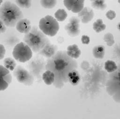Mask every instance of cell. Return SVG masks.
Returning <instances> with one entry per match:
<instances>
[{"label":"cell","mask_w":120,"mask_h":119,"mask_svg":"<svg viewBox=\"0 0 120 119\" xmlns=\"http://www.w3.org/2000/svg\"><path fill=\"white\" fill-rule=\"evenodd\" d=\"M12 80V77L10 71L4 66L0 65V91L6 89Z\"/></svg>","instance_id":"cell-10"},{"label":"cell","mask_w":120,"mask_h":119,"mask_svg":"<svg viewBox=\"0 0 120 119\" xmlns=\"http://www.w3.org/2000/svg\"><path fill=\"white\" fill-rule=\"evenodd\" d=\"M92 8L99 10H104L107 7L105 0H90Z\"/></svg>","instance_id":"cell-19"},{"label":"cell","mask_w":120,"mask_h":119,"mask_svg":"<svg viewBox=\"0 0 120 119\" xmlns=\"http://www.w3.org/2000/svg\"><path fill=\"white\" fill-rule=\"evenodd\" d=\"M32 0H15L16 5L22 8H29L31 6Z\"/></svg>","instance_id":"cell-27"},{"label":"cell","mask_w":120,"mask_h":119,"mask_svg":"<svg viewBox=\"0 0 120 119\" xmlns=\"http://www.w3.org/2000/svg\"><path fill=\"white\" fill-rule=\"evenodd\" d=\"M105 16L109 20H112L116 17V14L114 10H109L106 13Z\"/></svg>","instance_id":"cell-29"},{"label":"cell","mask_w":120,"mask_h":119,"mask_svg":"<svg viewBox=\"0 0 120 119\" xmlns=\"http://www.w3.org/2000/svg\"><path fill=\"white\" fill-rule=\"evenodd\" d=\"M66 52L69 57L74 59H78L81 54V51L76 44H73L68 46Z\"/></svg>","instance_id":"cell-15"},{"label":"cell","mask_w":120,"mask_h":119,"mask_svg":"<svg viewBox=\"0 0 120 119\" xmlns=\"http://www.w3.org/2000/svg\"><path fill=\"white\" fill-rule=\"evenodd\" d=\"M118 2L120 4V0H118Z\"/></svg>","instance_id":"cell-35"},{"label":"cell","mask_w":120,"mask_h":119,"mask_svg":"<svg viewBox=\"0 0 120 119\" xmlns=\"http://www.w3.org/2000/svg\"><path fill=\"white\" fill-rule=\"evenodd\" d=\"M81 42L82 44L88 45L90 42V37L87 35H82L81 37Z\"/></svg>","instance_id":"cell-30"},{"label":"cell","mask_w":120,"mask_h":119,"mask_svg":"<svg viewBox=\"0 0 120 119\" xmlns=\"http://www.w3.org/2000/svg\"><path fill=\"white\" fill-rule=\"evenodd\" d=\"M117 29L119 30V31L120 32V22H118V23L117 25Z\"/></svg>","instance_id":"cell-33"},{"label":"cell","mask_w":120,"mask_h":119,"mask_svg":"<svg viewBox=\"0 0 120 119\" xmlns=\"http://www.w3.org/2000/svg\"><path fill=\"white\" fill-rule=\"evenodd\" d=\"M4 66L9 71H14L16 67V62L15 59L11 57H7L3 60Z\"/></svg>","instance_id":"cell-20"},{"label":"cell","mask_w":120,"mask_h":119,"mask_svg":"<svg viewBox=\"0 0 120 119\" xmlns=\"http://www.w3.org/2000/svg\"><path fill=\"white\" fill-rule=\"evenodd\" d=\"M103 39L104 41L106 43L107 45L108 46H112L115 43L114 36L110 32L106 33L104 36Z\"/></svg>","instance_id":"cell-26"},{"label":"cell","mask_w":120,"mask_h":119,"mask_svg":"<svg viewBox=\"0 0 120 119\" xmlns=\"http://www.w3.org/2000/svg\"><path fill=\"white\" fill-rule=\"evenodd\" d=\"M105 87L109 95L115 102L120 104V64L115 71L110 73Z\"/></svg>","instance_id":"cell-4"},{"label":"cell","mask_w":120,"mask_h":119,"mask_svg":"<svg viewBox=\"0 0 120 119\" xmlns=\"http://www.w3.org/2000/svg\"><path fill=\"white\" fill-rule=\"evenodd\" d=\"M78 14V17L81 22L86 24L90 22L94 16L93 9L89 7H84Z\"/></svg>","instance_id":"cell-12"},{"label":"cell","mask_w":120,"mask_h":119,"mask_svg":"<svg viewBox=\"0 0 120 119\" xmlns=\"http://www.w3.org/2000/svg\"><path fill=\"white\" fill-rule=\"evenodd\" d=\"M77 63L75 59L69 57L66 51H58L52 57L46 60V70L52 72L55 80L52 83L58 89L62 88L68 81V74L73 69H77Z\"/></svg>","instance_id":"cell-1"},{"label":"cell","mask_w":120,"mask_h":119,"mask_svg":"<svg viewBox=\"0 0 120 119\" xmlns=\"http://www.w3.org/2000/svg\"><path fill=\"white\" fill-rule=\"evenodd\" d=\"M6 53V49L5 46L2 45L0 44V60H2L5 57Z\"/></svg>","instance_id":"cell-31"},{"label":"cell","mask_w":120,"mask_h":119,"mask_svg":"<svg viewBox=\"0 0 120 119\" xmlns=\"http://www.w3.org/2000/svg\"><path fill=\"white\" fill-rule=\"evenodd\" d=\"M3 2V0H0V5Z\"/></svg>","instance_id":"cell-34"},{"label":"cell","mask_w":120,"mask_h":119,"mask_svg":"<svg viewBox=\"0 0 120 119\" xmlns=\"http://www.w3.org/2000/svg\"><path fill=\"white\" fill-rule=\"evenodd\" d=\"M92 28L96 32L99 33L106 29V25L103 23L101 19H98L93 23Z\"/></svg>","instance_id":"cell-21"},{"label":"cell","mask_w":120,"mask_h":119,"mask_svg":"<svg viewBox=\"0 0 120 119\" xmlns=\"http://www.w3.org/2000/svg\"><path fill=\"white\" fill-rule=\"evenodd\" d=\"M80 20L76 16H72L69 19L68 22L65 26V30L71 37H75L80 33Z\"/></svg>","instance_id":"cell-9"},{"label":"cell","mask_w":120,"mask_h":119,"mask_svg":"<svg viewBox=\"0 0 120 119\" xmlns=\"http://www.w3.org/2000/svg\"><path fill=\"white\" fill-rule=\"evenodd\" d=\"M92 54L94 58L102 59L105 54V48L103 45H98L94 46L92 49Z\"/></svg>","instance_id":"cell-18"},{"label":"cell","mask_w":120,"mask_h":119,"mask_svg":"<svg viewBox=\"0 0 120 119\" xmlns=\"http://www.w3.org/2000/svg\"><path fill=\"white\" fill-rule=\"evenodd\" d=\"M20 39L15 36H11L5 40V43L8 47H14L17 44L20 43Z\"/></svg>","instance_id":"cell-22"},{"label":"cell","mask_w":120,"mask_h":119,"mask_svg":"<svg viewBox=\"0 0 120 119\" xmlns=\"http://www.w3.org/2000/svg\"><path fill=\"white\" fill-rule=\"evenodd\" d=\"M12 55L15 60L24 63L32 57L33 52L25 42H20L14 47Z\"/></svg>","instance_id":"cell-7"},{"label":"cell","mask_w":120,"mask_h":119,"mask_svg":"<svg viewBox=\"0 0 120 119\" xmlns=\"http://www.w3.org/2000/svg\"><path fill=\"white\" fill-rule=\"evenodd\" d=\"M63 4L68 10L78 13L84 7V0H63Z\"/></svg>","instance_id":"cell-11"},{"label":"cell","mask_w":120,"mask_h":119,"mask_svg":"<svg viewBox=\"0 0 120 119\" xmlns=\"http://www.w3.org/2000/svg\"><path fill=\"white\" fill-rule=\"evenodd\" d=\"M113 56L118 61H120V42L116 45L113 51Z\"/></svg>","instance_id":"cell-28"},{"label":"cell","mask_w":120,"mask_h":119,"mask_svg":"<svg viewBox=\"0 0 120 119\" xmlns=\"http://www.w3.org/2000/svg\"><path fill=\"white\" fill-rule=\"evenodd\" d=\"M38 28L45 35L53 37L56 35L60 29L58 21L50 15H47L40 19Z\"/></svg>","instance_id":"cell-6"},{"label":"cell","mask_w":120,"mask_h":119,"mask_svg":"<svg viewBox=\"0 0 120 119\" xmlns=\"http://www.w3.org/2000/svg\"><path fill=\"white\" fill-rule=\"evenodd\" d=\"M45 66L46 61L44 57L38 54L32 57L28 61L27 67L37 81L42 82V74L46 70Z\"/></svg>","instance_id":"cell-5"},{"label":"cell","mask_w":120,"mask_h":119,"mask_svg":"<svg viewBox=\"0 0 120 119\" xmlns=\"http://www.w3.org/2000/svg\"><path fill=\"white\" fill-rule=\"evenodd\" d=\"M81 80V76L76 69L71 70L68 74V81L73 86H76L79 84Z\"/></svg>","instance_id":"cell-16"},{"label":"cell","mask_w":120,"mask_h":119,"mask_svg":"<svg viewBox=\"0 0 120 119\" xmlns=\"http://www.w3.org/2000/svg\"><path fill=\"white\" fill-rule=\"evenodd\" d=\"M7 26L0 19V34L4 33L7 30Z\"/></svg>","instance_id":"cell-32"},{"label":"cell","mask_w":120,"mask_h":119,"mask_svg":"<svg viewBox=\"0 0 120 119\" xmlns=\"http://www.w3.org/2000/svg\"><path fill=\"white\" fill-rule=\"evenodd\" d=\"M23 18V15L16 4L5 1L0 7V19L8 27H14L17 22Z\"/></svg>","instance_id":"cell-2"},{"label":"cell","mask_w":120,"mask_h":119,"mask_svg":"<svg viewBox=\"0 0 120 119\" xmlns=\"http://www.w3.org/2000/svg\"><path fill=\"white\" fill-rule=\"evenodd\" d=\"M13 75L17 81L26 86L31 85L34 81V77L23 67L17 66L13 71Z\"/></svg>","instance_id":"cell-8"},{"label":"cell","mask_w":120,"mask_h":119,"mask_svg":"<svg viewBox=\"0 0 120 119\" xmlns=\"http://www.w3.org/2000/svg\"><path fill=\"white\" fill-rule=\"evenodd\" d=\"M42 79L45 84L50 85L54 82V74L50 70H46L42 74Z\"/></svg>","instance_id":"cell-17"},{"label":"cell","mask_w":120,"mask_h":119,"mask_svg":"<svg viewBox=\"0 0 120 119\" xmlns=\"http://www.w3.org/2000/svg\"><path fill=\"white\" fill-rule=\"evenodd\" d=\"M23 41L33 52L38 53L50 40L37 26H33L29 32L25 34Z\"/></svg>","instance_id":"cell-3"},{"label":"cell","mask_w":120,"mask_h":119,"mask_svg":"<svg viewBox=\"0 0 120 119\" xmlns=\"http://www.w3.org/2000/svg\"><path fill=\"white\" fill-rule=\"evenodd\" d=\"M68 14L64 9H59L54 13L55 18L59 22H63L67 18Z\"/></svg>","instance_id":"cell-23"},{"label":"cell","mask_w":120,"mask_h":119,"mask_svg":"<svg viewBox=\"0 0 120 119\" xmlns=\"http://www.w3.org/2000/svg\"><path fill=\"white\" fill-rule=\"evenodd\" d=\"M16 30L21 33L26 34L31 29L30 22L27 18H22L19 20L15 25Z\"/></svg>","instance_id":"cell-14"},{"label":"cell","mask_w":120,"mask_h":119,"mask_svg":"<svg viewBox=\"0 0 120 119\" xmlns=\"http://www.w3.org/2000/svg\"><path fill=\"white\" fill-rule=\"evenodd\" d=\"M57 51V46L52 44L50 41H49L44 47L38 52V54L48 59L53 56Z\"/></svg>","instance_id":"cell-13"},{"label":"cell","mask_w":120,"mask_h":119,"mask_svg":"<svg viewBox=\"0 0 120 119\" xmlns=\"http://www.w3.org/2000/svg\"><path fill=\"white\" fill-rule=\"evenodd\" d=\"M40 3L42 7L45 9H52L57 4V0H40Z\"/></svg>","instance_id":"cell-25"},{"label":"cell","mask_w":120,"mask_h":119,"mask_svg":"<svg viewBox=\"0 0 120 119\" xmlns=\"http://www.w3.org/2000/svg\"><path fill=\"white\" fill-rule=\"evenodd\" d=\"M104 67L105 70L109 73H112L117 68V65L116 63L111 60H107L105 63Z\"/></svg>","instance_id":"cell-24"}]
</instances>
